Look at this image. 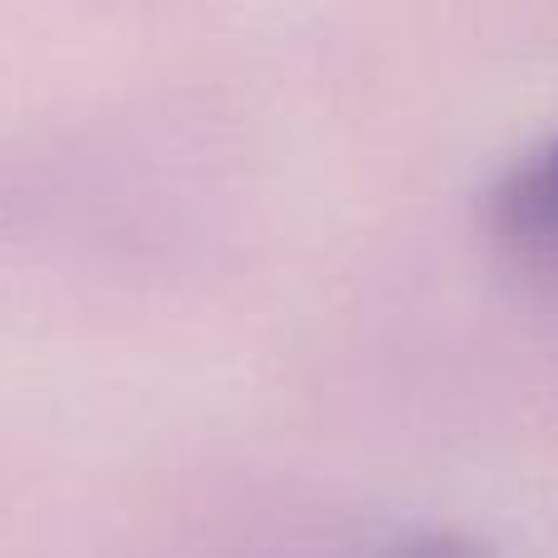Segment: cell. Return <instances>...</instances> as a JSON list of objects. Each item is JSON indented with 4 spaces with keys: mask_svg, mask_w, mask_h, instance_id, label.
<instances>
[{
    "mask_svg": "<svg viewBox=\"0 0 558 558\" xmlns=\"http://www.w3.org/2000/svg\"><path fill=\"white\" fill-rule=\"evenodd\" d=\"M490 231L514 245H558V137L495 182Z\"/></svg>",
    "mask_w": 558,
    "mask_h": 558,
    "instance_id": "obj_1",
    "label": "cell"
},
{
    "mask_svg": "<svg viewBox=\"0 0 558 558\" xmlns=\"http://www.w3.org/2000/svg\"><path fill=\"white\" fill-rule=\"evenodd\" d=\"M383 558H495V554L461 530H432V534H416V539L387 549Z\"/></svg>",
    "mask_w": 558,
    "mask_h": 558,
    "instance_id": "obj_2",
    "label": "cell"
}]
</instances>
